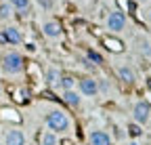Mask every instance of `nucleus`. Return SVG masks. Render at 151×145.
<instances>
[{"label":"nucleus","instance_id":"nucleus-16","mask_svg":"<svg viewBox=\"0 0 151 145\" xmlns=\"http://www.w3.org/2000/svg\"><path fill=\"white\" fill-rule=\"evenodd\" d=\"M86 61H92V63H103V57L99 55V53H94L92 48L86 50Z\"/></svg>","mask_w":151,"mask_h":145},{"label":"nucleus","instance_id":"nucleus-7","mask_svg":"<svg viewBox=\"0 0 151 145\" xmlns=\"http://www.w3.org/2000/svg\"><path fill=\"white\" fill-rule=\"evenodd\" d=\"M88 141H90V145H111V137L105 131H92Z\"/></svg>","mask_w":151,"mask_h":145},{"label":"nucleus","instance_id":"nucleus-8","mask_svg":"<svg viewBox=\"0 0 151 145\" xmlns=\"http://www.w3.org/2000/svg\"><path fill=\"white\" fill-rule=\"evenodd\" d=\"M42 32H44L46 38H59V36H61V25L57 23V21H52V19H48L42 25Z\"/></svg>","mask_w":151,"mask_h":145},{"label":"nucleus","instance_id":"nucleus-3","mask_svg":"<svg viewBox=\"0 0 151 145\" xmlns=\"http://www.w3.org/2000/svg\"><path fill=\"white\" fill-rule=\"evenodd\" d=\"M149 116H151V107L147 101H139L132 110V118H134L137 124H147L149 122Z\"/></svg>","mask_w":151,"mask_h":145},{"label":"nucleus","instance_id":"nucleus-18","mask_svg":"<svg viewBox=\"0 0 151 145\" xmlns=\"http://www.w3.org/2000/svg\"><path fill=\"white\" fill-rule=\"evenodd\" d=\"M141 133H143V131L139 128V124H132V126H130V135H132V137H139Z\"/></svg>","mask_w":151,"mask_h":145},{"label":"nucleus","instance_id":"nucleus-25","mask_svg":"<svg viewBox=\"0 0 151 145\" xmlns=\"http://www.w3.org/2000/svg\"><path fill=\"white\" fill-rule=\"evenodd\" d=\"M0 93H2V90H0Z\"/></svg>","mask_w":151,"mask_h":145},{"label":"nucleus","instance_id":"nucleus-5","mask_svg":"<svg viewBox=\"0 0 151 145\" xmlns=\"http://www.w3.org/2000/svg\"><path fill=\"white\" fill-rule=\"evenodd\" d=\"M78 86H80V93L86 95V97H94V95L99 93V82H97V80H92V78H84V80H80Z\"/></svg>","mask_w":151,"mask_h":145},{"label":"nucleus","instance_id":"nucleus-6","mask_svg":"<svg viewBox=\"0 0 151 145\" xmlns=\"http://www.w3.org/2000/svg\"><path fill=\"white\" fill-rule=\"evenodd\" d=\"M4 145H25V135H23V131H19V128L9 131L6 137H4Z\"/></svg>","mask_w":151,"mask_h":145},{"label":"nucleus","instance_id":"nucleus-17","mask_svg":"<svg viewBox=\"0 0 151 145\" xmlns=\"http://www.w3.org/2000/svg\"><path fill=\"white\" fill-rule=\"evenodd\" d=\"M11 17V4H0V19H9Z\"/></svg>","mask_w":151,"mask_h":145},{"label":"nucleus","instance_id":"nucleus-26","mask_svg":"<svg viewBox=\"0 0 151 145\" xmlns=\"http://www.w3.org/2000/svg\"><path fill=\"white\" fill-rule=\"evenodd\" d=\"M0 145H2V143H0Z\"/></svg>","mask_w":151,"mask_h":145},{"label":"nucleus","instance_id":"nucleus-10","mask_svg":"<svg viewBox=\"0 0 151 145\" xmlns=\"http://www.w3.org/2000/svg\"><path fill=\"white\" fill-rule=\"evenodd\" d=\"M118 76H120V80L122 82H126V84H132V82H134L137 80V76H134V71H132L130 67H118Z\"/></svg>","mask_w":151,"mask_h":145},{"label":"nucleus","instance_id":"nucleus-11","mask_svg":"<svg viewBox=\"0 0 151 145\" xmlns=\"http://www.w3.org/2000/svg\"><path fill=\"white\" fill-rule=\"evenodd\" d=\"M4 36H6V42L9 44H19V42H21V32H19L17 27H6Z\"/></svg>","mask_w":151,"mask_h":145},{"label":"nucleus","instance_id":"nucleus-21","mask_svg":"<svg viewBox=\"0 0 151 145\" xmlns=\"http://www.w3.org/2000/svg\"><path fill=\"white\" fill-rule=\"evenodd\" d=\"M0 42L6 44V36H4V32H0Z\"/></svg>","mask_w":151,"mask_h":145},{"label":"nucleus","instance_id":"nucleus-23","mask_svg":"<svg viewBox=\"0 0 151 145\" xmlns=\"http://www.w3.org/2000/svg\"><path fill=\"white\" fill-rule=\"evenodd\" d=\"M130 145H139V143H137V141H132V143H130Z\"/></svg>","mask_w":151,"mask_h":145},{"label":"nucleus","instance_id":"nucleus-12","mask_svg":"<svg viewBox=\"0 0 151 145\" xmlns=\"http://www.w3.org/2000/svg\"><path fill=\"white\" fill-rule=\"evenodd\" d=\"M46 82H48V86H57V84L61 82V71L57 69V67H50L46 71Z\"/></svg>","mask_w":151,"mask_h":145},{"label":"nucleus","instance_id":"nucleus-24","mask_svg":"<svg viewBox=\"0 0 151 145\" xmlns=\"http://www.w3.org/2000/svg\"><path fill=\"white\" fill-rule=\"evenodd\" d=\"M149 19H151V15H149Z\"/></svg>","mask_w":151,"mask_h":145},{"label":"nucleus","instance_id":"nucleus-20","mask_svg":"<svg viewBox=\"0 0 151 145\" xmlns=\"http://www.w3.org/2000/svg\"><path fill=\"white\" fill-rule=\"evenodd\" d=\"M40 4H42L44 9H52V4H55V2H52V0H40Z\"/></svg>","mask_w":151,"mask_h":145},{"label":"nucleus","instance_id":"nucleus-9","mask_svg":"<svg viewBox=\"0 0 151 145\" xmlns=\"http://www.w3.org/2000/svg\"><path fill=\"white\" fill-rule=\"evenodd\" d=\"M63 101L69 107H80L82 97H80V93H76V90H65V93H63Z\"/></svg>","mask_w":151,"mask_h":145},{"label":"nucleus","instance_id":"nucleus-1","mask_svg":"<svg viewBox=\"0 0 151 145\" xmlns=\"http://www.w3.org/2000/svg\"><path fill=\"white\" fill-rule=\"evenodd\" d=\"M44 122H46V126H48V131H52L55 135L65 133V131L69 128V118H67L61 110H52V112H48L46 118H44Z\"/></svg>","mask_w":151,"mask_h":145},{"label":"nucleus","instance_id":"nucleus-22","mask_svg":"<svg viewBox=\"0 0 151 145\" xmlns=\"http://www.w3.org/2000/svg\"><path fill=\"white\" fill-rule=\"evenodd\" d=\"M107 88H109L107 82H101V84H99V90H107Z\"/></svg>","mask_w":151,"mask_h":145},{"label":"nucleus","instance_id":"nucleus-2","mask_svg":"<svg viewBox=\"0 0 151 145\" xmlns=\"http://www.w3.org/2000/svg\"><path fill=\"white\" fill-rule=\"evenodd\" d=\"M2 69L6 74H19L23 69V57L19 53H6L2 57Z\"/></svg>","mask_w":151,"mask_h":145},{"label":"nucleus","instance_id":"nucleus-14","mask_svg":"<svg viewBox=\"0 0 151 145\" xmlns=\"http://www.w3.org/2000/svg\"><path fill=\"white\" fill-rule=\"evenodd\" d=\"M9 4L17 11H27L29 9V0H9Z\"/></svg>","mask_w":151,"mask_h":145},{"label":"nucleus","instance_id":"nucleus-15","mask_svg":"<svg viewBox=\"0 0 151 145\" xmlns=\"http://www.w3.org/2000/svg\"><path fill=\"white\" fill-rule=\"evenodd\" d=\"M73 84H76V80L71 76H61L59 86H63V90H73Z\"/></svg>","mask_w":151,"mask_h":145},{"label":"nucleus","instance_id":"nucleus-13","mask_svg":"<svg viewBox=\"0 0 151 145\" xmlns=\"http://www.w3.org/2000/svg\"><path fill=\"white\" fill-rule=\"evenodd\" d=\"M57 143H59V139H57V135L52 131H46L42 135V145H57Z\"/></svg>","mask_w":151,"mask_h":145},{"label":"nucleus","instance_id":"nucleus-19","mask_svg":"<svg viewBox=\"0 0 151 145\" xmlns=\"http://www.w3.org/2000/svg\"><path fill=\"white\" fill-rule=\"evenodd\" d=\"M141 50L145 53V55H151V48H149V44H147L145 40H141Z\"/></svg>","mask_w":151,"mask_h":145},{"label":"nucleus","instance_id":"nucleus-4","mask_svg":"<svg viewBox=\"0 0 151 145\" xmlns=\"http://www.w3.org/2000/svg\"><path fill=\"white\" fill-rule=\"evenodd\" d=\"M107 27H109L111 32H122V30L126 27V15H124L122 11L109 13V17H107Z\"/></svg>","mask_w":151,"mask_h":145}]
</instances>
